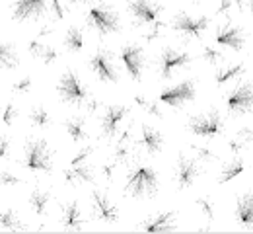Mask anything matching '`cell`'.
Instances as JSON below:
<instances>
[{
  "instance_id": "cell-1",
  "label": "cell",
  "mask_w": 253,
  "mask_h": 234,
  "mask_svg": "<svg viewBox=\"0 0 253 234\" xmlns=\"http://www.w3.org/2000/svg\"><path fill=\"white\" fill-rule=\"evenodd\" d=\"M125 191L134 199L154 197L158 191V174L152 166H134L125 180Z\"/></svg>"
},
{
  "instance_id": "cell-2",
  "label": "cell",
  "mask_w": 253,
  "mask_h": 234,
  "mask_svg": "<svg viewBox=\"0 0 253 234\" xmlns=\"http://www.w3.org/2000/svg\"><path fill=\"white\" fill-rule=\"evenodd\" d=\"M24 166L30 172L49 174L53 170V148L43 139H32L24 146Z\"/></svg>"
},
{
  "instance_id": "cell-3",
  "label": "cell",
  "mask_w": 253,
  "mask_h": 234,
  "mask_svg": "<svg viewBox=\"0 0 253 234\" xmlns=\"http://www.w3.org/2000/svg\"><path fill=\"white\" fill-rule=\"evenodd\" d=\"M57 90H59L61 100L64 103H70V105H80V107L84 105L86 107V103L90 100V94H88L84 82L78 78V74L74 70H66L64 72L61 76V80H59Z\"/></svg>"
},
{
  "instance_id": "cell-4",
  "label": "cell",
  "mask_w": 253,
  "mask_h": 234,
  "mask_svg": "<svg viewBox=\"0 0 253 234\" xmlns=\"http://www.w3.org/2000/svg\"><path fill=\"white\" fill-rule=\"evenodd\" d=\"M94 152L92 146H86L84 150H80L72 160L68 168L64 170V182L68 186H80V184H92L94 182V166L88 164L90 154Z\"/></svg>"
},
{
  "instance_id": "cell-5",
  "label": "cell",
  "mask_w": 253,
  "mask_h": 234,
  "mask_svg": "<svg viewBox=\"0 0 253 234\" xmlns=\"http://www.w3.org/2000/svg\"><path fill=\"white\" fill-rule=\"evenodd\" d=\"M224 117H222L220 111L212 109V111H207V113H199V115H193L189 121H187V129L197 137H203V139H212V137H218L220 133H224Z\"/></svg>"
},
{
  "instance_id": "cell-6",
  "label": "cell",
  "mask_w": 253,
  "mask_h": 234,
  "mask_svg": "<svg viewBox=\"0 0 253 234\" xmlns=\"http://www.w3.org/2000/svg\"><path fill=\"white\" fill-rule=\"evenodd\" d=\"M86 22L88 26L95 30L97 34L109 35L117 34L121 30V20L119 14L115 10H111V6H94L88 10L86 14Z\"/></svg>"
},
{
  "instance_id": "cell-7",
  "label": "cell",
  "mask_w": 253,
  "mask_h": 234,
  "mask_svg": "<svg viewBox=\"0 0 253 234\" xmlns=\"http://www.w3.org/2000/svg\"><path fill=\"white\" fill-rule=\"evenodd\" d=\"M90 67L101 82H109V84L119 82V68H117V63L109 51L97 49L90 59Z\"/></svg>"
},
{
  "instance_id": "cell-8",
  "label": "cell",
  "mask_w": 253,
  "mask_h": 234,
  "mask_svg": "<svg viewBox=\"0 0 253 234\" xmlns=\"http://www.w3.org/2000/svg\"><path fill=\"white\" fill-rule=\"evenodd\" d=\"M226 107L232 115H246L253 111V82L238 84L226 98Z\"/></svg>"
},
{
  "instance_id": "cell-9",
  "label": "cell",
  "mask_w": 253,
  "mask_h": 234,
  "mask_svg": "<svg viewBox=\"0 0 253 234\" xmlns=\"http://www.w3.org/2000/svg\"><path fill=\"white\" fill-rule=\"evenodd\" d=\"M191 63V55L187 51H179V49H173V47H166L160 55V63H158V74L160 78H171L179 68L187 67Z\"/></svg>"
},
{
  "instance_id": "cell-10",
  "label": "cell",
  "mask_w": 253,
  "mask_h": 234,
  "mask_svg": "<svg viewBox=\"0 0 253 234\" xmlns=\"http://www.w3.org/2000/svg\"><path fill=\"white\" fill-rule=\"evenodd\" d=\"M209 24H211V18H193L189 14H177L173 16L171 20V28L181 34L185 39H199L201 35L209 30Z\"/></svg>"
},
{
  "instance_id": "cell-11",
  "label": "cell",
  "mask_w": 253,
  "mask_h": 234,
  "mask_svg": "<svg viewBox=\"0 0 253 234\" xmlns=\"http://www.w3.org/2000/svg\"><path fill=\"white\" fill-rule=\"evenodd\" d=\"M119 59L121 63L125 65L126 74L132 78V80H140L142 74H144V67H146V55L142 51V47L134 45V43H128L121 49L119 53Z\"/></svg>"
},
{
  "instance_id": "cell-12",
  "label": "cell",
  "mask_w": 253,
  "mask_h": 234,
  "mask_svg": "<svg viewBox=\"0 0 253 234\" xmlns=\"http://www.w3.org/2000/svg\"><path fill=\"white\" fill-rule=\"evenodd\" d=\"M197 96V86L195 80H183L173 88H168L160 94V101L169 105V107H183L185 103L195 100Z\"/></svg>"
},
{
  "instance_id": "cell-13",
  "label": "cell",
  "mask_w": 253,
  "mask_h": 234,
  "mask_svg": "<svg viewBox=\"0 0 253 234\" xmlns=\"http://www.w3.org/2000/svg\"><path fill=\"white\" fill-rule=\"evenodd\" d=\"M201 174V162L195 156L179 154L175 162V184L179 189H187L195 184V180Z\"/></svg>"
},
{
  "instance_id": "cell-14",
  "label": "cell",
  "mask_w": 253,
  "mask_h": 234,
  "mask_svg": "<svg viewBox=\"0 0 253 234\" xmlns=\"http://www.w3.org/2000/svg\"><path fill=\"white\" fill-rule=\"evenodd\" d=\"M130 113V107L128 105H119V103H113L105 109L103 117H101V133L105 139H115L119 133V127L121 123L125 121Z\"/></svg>"
},
{
  "instance_id": "cell-15",
  "label": "cell",
  "mask_w": 253,
  "mask_h": 234,
  "mask_svg": "<svg viewBox=\"0 0 253 234\" xmlns=\"http://www.w3.org/2000/svg\"><path fill=\"white\" fill-rule=\"evenodd\" d=\"M92 209H94V217L101 223L107 225H115L119 223V209L117 205L111 201V197L99 189H95L92 193Z\"/></svg>"
},
{
  "instance_id": "cell-16",
  "label": "cell",
  "mask_w": 253,
  "mask_h": 234,
  "mask_svg": "<svg viewBox=\"0 0 253 234\" xmlns=\"http://www.w3.org/2000/svg\"><path fill=\"white\" fill-rule=\"evenodd\" d=\"M128 10L134 16L138 26H148L158 22L164 8L154 0H128Z\"/></svg>"
},
{
  "instance_id": "cell-17",
  "label": "cell",
  "mask_w": 253,
  "mask_h": 234,
  "mask_svg": "<svg viewBox=\"0 0 253 234\" xmlns=\"http://www.w3.org/2000/svg\"><path fill=\"white\" fill-rule=\"evenodd\" d=\"M47 12V0H14V20L28 22L37 20Z\"/></svg>"
},
{
  "instance_id": "cell-18",
  "label": "cell",
  "mask_w": 253,
  "mask_h": 234,
  "mask_svg": "<svg viewBox=\"0 0 253 234\" xmlns=\"http://www.w3.org/2000/svg\"><path fill=\"white\" fill-rule=\"evenodd\" d=\"M142 231L152 234H166V233H175L179 227H177V215L175 211H166V213H160L156 217L144 221L140 225Z\"/></svg>"
},
{
  "instance_id": "cell-19",
  "label": "cell",
  "mask_w": 253,
  "mask_h": 234,
  "mask_svg": "<svg viewBox=\"0 0 253 234\" xmlns=\"http://www.w3.org/2000/svg\"><path fill=\"white\" fill-rule=\"evenodd\" d=\"M214 41L222 47H228V49H234V51H242L244 45H246V35H244V30L240 26L224 24L222 28H218V32L214 35Z\"/></svg>"
},
{
  "instance_id": "cell-20",
  "label": "cell",
  "mask_w": 253,
  "mask_h": 234,
  "mask_svg": "<svg viewBox=\"0 0 253 234\" xmlns=\"http://www.w3.org/2000/svg\"><path fill=\"white\" fill-rule=\"evenodd\" d=\"M61 225H63L64 231H68V233L84 231L86 221H84V215H82L80 205L76 201H70V203H66V205L61 207Z\"/></svg>"
},
{
  "instance_id": "cell-21",
  "label": "cell",
  "mask_w": 253,
  "mask_h": 234,
  "mask_svg": "<svg viewBox=\"0 0 253 234\" xmlns=\"http://www.w3.org/2000/svg\"><path fill=\"white\" fill-rule=\"evenodd\" d=\"M140 146L148 152V154H158L164 148V135L158 129L150 127V125H142L140 129Z\"/></svg>"
},
{
  "instance_id": "cell-22",
  "label": "cell",
  "mask_w": 253,
  "mask_h": 234,
  "mask_svg": "<svg viewBox=\"0 0 253 234\" xmlns=\"http://www.w3.org/2000/svg\"><path fill=\"white\" fill-rule=\"evenodd\" d=\"M28 49H30V53H32L33 57H37L45 65H51V63H55L59 59L57 49L51 47L49 43H43L41 37H33L32 41H30V45H28Z\"/></svg>"
},
{
  "instance_id": "cell-23",
  "label": "cell",
  "mask_w": 253,
  "mask_h": 234,
  "mask_svg": "<svg viewBox=\"0 0 253 234\" xmlns=\"http://www.w3.org/2000/svg\"><path fill=\"white\" fill-rule=\"evenodd\" d=\"M236 219L244 229H253V193H244L238 199Z\"/></svg>"
},
{
  "instance_id": "cell-24",
  "label": "cell",
  "mask_w": 253,
  "mask_h": 234,
  "mask_svg": "<svg viewBox=\"0 0 253 234\" xmlns=\"http://www.w3.org/2000/svg\"><path fill=\"white\" fill-rule=\"evenodd\" d=\"M53 199V193L47 191V189H41V187H35L30 195V205H32L33 213L39 215V217H45L49 213V205Z\"/></svg>"
},
{
  "instance_id": "cell-25",
  "label": "cell",
  "mask_w": 253,
  "mask_h": 234,
  "mask_svg": "<svg viewBox=\"0 0 253 234\" xmlns=\"http://www.w3.org/2000/svg\"><path fill=\"white\" fill-rule=\"evenodd\" d=\"M244 170H246V164H244V158L242 156H234L228 164H224L222 168V172L218 174V184H228V182H232V180H236L238 176H242L244 174Z\"/></svg>"
},
{
  "instance_id": "cell-26",
  "label": "cell",
  "mask_w": 253,
  "mask_h": 234,
  "mask_svg": "<svg viewBox=\"0 0 253 234\" xmlns=\"http://www.w3.org/2000/svg\"><path fill=\"white\" fill-rule=\"evenodd\" d=\"M244 72H246V65H244V63L218 68V70H216V74H214V82H216L218 86H224V84H228V82H232V80L240 78Z\"/></svg>"
},
{
  "instance_id": "cell-27",
  "label": "cell",
  "mask_w": 253,
  "mask_h": 234,
  "mask_svg": "<svg viewBox=\"0 0 253 234\" xmlns=\"http://www.w3.org/2000/svg\"><path fill=\"white\" fill-rule=\"evenodd\" d=\"M0 229L10 231V233H20V231H28V227L20 221V217L12 211V209H4L0 211Z\"/></svg>"
},
{
  "instance_id": "cell-28",
  "label": "cell",
  "mask_w": 253,
  "mask_h": 234,
  "mask_svg": "<svg viewBox=\"0 0 253 234\" xmlns=\"http://www.w3.org/2000/svg\"><path fill=\"white\" fill-rule=\"evenodd\" d=\"M228 144H230V150H232L234 154L242 152L246 146L253 144V125L244 127L242 131H238L234 139H230V140H228Z\"/></svg>"
},
{
  "instance_id": "cell-29",
  "label": "cell",
  "mask_w": 253,
  "mask_h": 234,
  "mask_svg": "<svg viewBox=\"0 0 253 234\" xmlns=\"http://www.w3.org/2000/svg\"><path fill=\"white\" fill-rule=\"evenodd\" d=\"M64 129H66L68 137H70L74 142H80V140H84V139L88 137L84 117H70V119L64 123Z\"/></svg>"
},
{
  "instance_id": "cell-30",
  "label": "cell",
  "mask_w": 253,
  "mask_h": 234,
  "mask_svg": "<svg viewBox=\"0 0 253 234\" xmlns=\"http://www.w3.org/2000/svg\"><path fill=\"white\" fill-rule=\"evenodd\" d=\"M64 47H66L68 51H72V53L82 51V47H84V34H82L80 28L72 26V28L66 32V35H64Z\"/></svg>"
},
{
  "instance_id": "cell-31",
  "label": "cell",
  "mask_w": 253,
  "mask_h": 234,
  "mask_svg": "<svg viewBox=\"0 0 253 234\" xmlns=\"http://www.w3.org/2000/svg\"><path fill=\"white\" fill-rule=\"evenodd\" d=\"M30 123L37 129H47L53 123V117L43 105H35L32 109V113H30Z\"/></svg>"
},
{
  "instance_id": "cell-32",
  "label": "cell",
  "mask_w": 253,
  "mask_h": 234,
  "mask_svg": "<svg viewBox=\"0 0 253 234\" xmlns=\"http://www.w3.org/2000/svg\"><path fill=\"white\" fill-rule=\"evenodd\" d=\"M20 65L18 53L10 43H0V68H16Z\"/></svg>"
},
{
  "instance_id": "cell-33",
  "label": "cell",
  "mask_w": 253,
  "mask_h": 234,
  "mask_svg": "<svg viewBox=\"0 0 253 234\" xmlns=\"http://www.w3.org/2000/svg\"><path fill=\"white\" fill-rule=\"evenodd\" d=\"M134 101H136V105H138L140 109H144L146 113H150V115H154V117H158V119L164 117V113H162V109H160L158 101L148 100V98H144V96H140V94H136V96H134Z\"/></svg>"
},
{
  "instance_id": "cell-34",
  "label": "cell",
  "mask_w": 253,
  "mask_h": 234,
  "mask_svg": "<svg viewBox=\"0 0 253 234\" xmlns=\"http://www.w3.org/2000/svg\"><path fill=\"white\" fill-rule=\"evenodd\" d=\"M18 115L20 113H18V107L14 105V101H8V103H4V107L0 111V123L6 127H12L18 119Z\"/></svg>"
},
{
  "instance_id": "cell-35",
  "label": "cell",
  "mask_w": 253,
  "mask_h": 234,
  "mask_svg": "<svg viewBox=\"0 0 253 234\" xmlns=\"http://www.w3.org/2000/svg\"><path fill=\"white\" fill-rule=\"evenodd\" d=\"M191 152L195 154V158L199 162H214L218 160V154L212 150V148H207V146H197V144H191Z\"/></svg>"
},
{
  "instance_id": "cell-36",
  "label": "cell",
  "mask_w": 253,
  "mask_h": 234,
  "mask_svg": "<svg viewBox=\"0 0 253 234\" xmlns=\"http://www.w3.org/2000/svg\"><path fill=\"white\" fill-rule=\"evenodd\" d=\"M164 28H166V24L162 20L154 22V24H148V26H142V37L146 41H156L164 34Z\"/></svg>"
},
{
  "instance_id": "cell-37",
  "label": "cell",
  "mask_w": 253,
  "mask_h": 234,
  "mask_svg": "<svg viewBox=\"0 0 253 234\" xmlns=\"http://www.w3.org/2000/svg\"><path fill=\"white\" fill-rule=\"evenodd\" d=\"M72 10V2L70 0H51V12L57 20L66 18V14Z\"/></svg>"
},
{
  "instance_id": "cell-38",
  "label": "cell",
  "mask_w": 253,
  "mask_h": 234,
  "mask_svg": "<svg viewBox=\"0 0 253 234\" xmlns=\"http://www.w3.org/2000/svg\"><path fill=\"white\" fill-rule=\"evenodd\" d=\"M244 4H246V0H220L216 16H228L232 10H242Z\"/></svg>"
},
{
  "instance_id": "cell-39",
  "label": "cell",
  "mask_w": 253,
  "mask_h": 234,
  "mask_svg": "<svg viewBox=\"0 0 253 234\" xmlns=\"http://www.w3.org/2000/svg\"><path fill=\"white\" fill-rule=\"evenodd\" d=\"M203 59L207 61V63H211V65H220L224 63V53L218 51V49H214V47H211V45H207L205 49H203Z\"/></svg>"
},
{
  "instance_id": "cell-40",
  "label": "cell",
  "mask_w": 253,
  "mask_h": 234,
  "mask_svg": "<svg viewBox=\"0 0 253 234\" xmlns=\"http://www.w3.org/2000/svg\"><path fill=\"white\" fill-rule=\"evenodd\" d=\"M195 203H197V207L203 211V215H205L209 221H214V205H212V199H211V197H199Z\"/></svg>"
},
{
  "instance_id": "cell-41",
  "label": "cell",
  "mask_w": 253,
  "mask_h": 234,
  "mask_svg": "<svg viewBox=\"0 0 253 234\" xmlns=\"http://www.w3.org/2000/svg\"><path fill=\"white\" fill-rule=\"evenodd\" d=\"M32 88H33V78L32 76H24V78H20L18 82H14L12 92H14V94H30Z\"/></svg>"
},
{
  "instance_id": "cell-42",
  "label": "cell",
  "mask_w": 253,
  "mask_h": 234,
  "mask_svg": "<svg viewBox=\"0 0 253 234\" xmlns=\"http://www.w3.org/2000/svg\"><path fill=\"white\" fill-rule=\"evenodd\" d=\"M20 184H22V178L20 176H16V174H12L8 170L0 172V186H4V187H16Z\"/></svg>"
},
{
  "instance_id": "cell-43",
  "label": "cell",
  "mask_w": 253,
  "mask_h": 234,
  "mask_svg": "<svg viewBox=\"0 0 253 234\" xmlns=\"http://www.w3.org/2000/svg\"><path fill=\"white\" fill-rule=\"evenodd\" d=\"M10 158V139L6 135L0 137V160H8Z\"/></svg>"
},
{
  "instance_id": "cell-44",
  "label": "cell",
  "mask_w": 253,
  "mask_h": 234,
  "mask_svg": "<svg viewBox=\"0 0 253 234\" xmlns=\"http://www.w3.org/2000/svg\"><path fill=\"white\" fill-rule=\"evenodd\" d=\"M82 2H86V4H92V2H99V0H82Z\"/></svg>"
},
{
  "instance_id": "cell-45",
  "label": "cell",
  "mask_w": 253,
  "mask_h": 234,
  "mask_svg": "<svg viewBox=\"0 0 253 234\" xmlns=\"http://www.w3.org/2000/svg\"><path fill=\"white\" fill-rule=\"evenodd\" d=\"M252 14H253V0H252Z\"/></svg>"
},
{
  "instance_id": "cell-46",
  "label": "cell",
  "mask_w": 253,
  "mask_h": 234,
  "mask_svg": "<svg viewBox=\"0 0 253 234\" xmlns=\"http://www.w3.org/2000/svg\"><path fill=\"white\" fill-rule=\"evenodd\" d=\"M191 2H201V0H191Z\"/></svg>"
}]
</instances>
